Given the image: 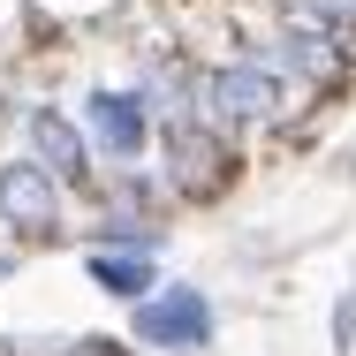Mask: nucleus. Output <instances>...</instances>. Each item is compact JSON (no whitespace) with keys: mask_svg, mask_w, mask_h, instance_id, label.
<instances>
[{"mask_svg":"<svg viewBox=\"0 0 356 356\" xmlns=\"http://www.w3.org/2000/svg\"><path fill=\"white\" fill-rule=\"evenodd\" d=\"M167 175H175L182 197H213L220 182H227V137H220L213 122H197V114L167 122Z\"/></svg>","mask_w":356,"mask_h":356,"instance_id":"obj_3","label":"nucleus"},{"mask_svg":"<svg viewBox=\"0 0 356 356\" xmlns=\"http://www.w3.org/2000/svg\"><path fill=\"white\" fill-rule=\"evenodd\" d=\"M99 250H159V227H144V220H99Z\"/></svg>","mask_w":356,"mask_h":356,"instance_id":"obj_9","label":"nucleus"},{"mask_svg":"<svg viewBox=\"0 0 356 356\" xmlns=\"http://www.w3.org/2000/svg\"><path fill=\"white\" fill-rule=\"evenodd\" d=\"M303 23L326 31V38H349L356 31V0H303Z\"/></svg>","mask_w":356,"mask_h":356,"instance_id":"obj_10","label":"nucleus"},{"mask_svg":"<svg viewBox=\"0 0 356 356\" xmlns=\"http://www.w3.org/2000/svg\"><path fill=\"white\" fill-rule=\"evenodd\" d=\"M281 114V76L258 69V61H235V69L205 76V122L213 129H266Z\"/></svg>","mask_w":356,"mask_h":356,"instance_id":"obj_1","label":"nucleus"},{"mask_svg":"<svg viewBox=\"0 0 356 356\" xmlns=\"http://www.w3.org/2000/svg\"><path fill=\"white\" fill-rule=\"evenodd\" d=\"M69 356H122V349H114V341H76Z\"/></svg>","mask_w":356,"mask_h":356,"instance_id":"obj_12","label":"nucleus"},{"mask_svg":"<svg viewBox=\"0 0 356 356\" xmlns=\"http://www.w3.org/2000/svg\"><path fill=\"white\" fill-rule=\"evenodd\" d=\"M83 122H91V144H99L106 159H137L144 144H152V114H144V91H91Z\"/></svg>","mask_w":356,"mask_h":356,"instance_id":"obj_5","label":"nucleus"},{"mask_svg":"<svg viewBox=\"0 0 356 356\" xmlns=\"http://www.w3.org/2000/svg\"><path fill=\"white\" fill-rule=\"evenodd\" d=\"M91 281L106 288V296H122V303H144V296L159 288L144 250H91Z\"/></svg>","mask_w":356,"mask_h":356,"instance_id":"obj_8","label":"nucleus"},{"mask_svg":"<svg viewBox=\"0 0 356 356\" xmlns=\"http://www.w3.org/2000/svg\"><path fill=\"white\" fill-rule=\"evenodd\" d=\"M273 69H288V76H334L341 69V38H326V31H311V23H288L281 38H273Z\"/></svg>","mask_w":356,"mask_h":356,"instance_id":"obj_7","label":"nucleus"},{"mask_svg":"<svg viewBox=\"0 0 356 356\" xmlns=\"http://www.w3.org/2000/svg\"><path fill=\"white\" fill-rule=\"evenodd\" d=\"M31 159L54 175V182H83L91 175V144H83V129H76L61 106H31Z\"/></svg>","mask_w":356,"mask_h":356,"instance_id":"obj_6","label":"nucleus"},{"mask_svg":"<svg viewBox=\"0 0 356 356\" xmlns=\"http://www.w3.org/2000/svg\"><path fill=\"white\" fill-rule=\"evenodd\" d=\"M334 341H341V349L356 341V288L341 296V303H334Z\"/></svg>","mask_w":356,"mask_h":356,"instance_id":"obj_11","label":"nucleus"},{"mask_svg":"<svg viewBox=\"0 0 356 356\" xmlns=\"http://www.w3.org/2000/svg\"><path fill=\"white\" fill-rule=\"evenodd\" d=\"M0 227L8 235H54L61 227V182L38 159H8L0 167Z\"/></svg>","mask_w":356,"mask_h":356,"instance_id":"obj_4","label":"nucleus"},{"mask_svg":"<svg viewBox=\"0 0 356 356\" xmlns=\"http://www.w3.org/2000/svg\"><path fill=\"white\" fill-rule=\"evenodd\" d=\"M137 341L144 349H175V356H190V349H205L213 341V303H205V288H159V296H144L137 303Z\"/></svg>","mask_w":356,"mask_h":356,"instance_id":"obj_2","label":"nucleus"}]
</instances>
